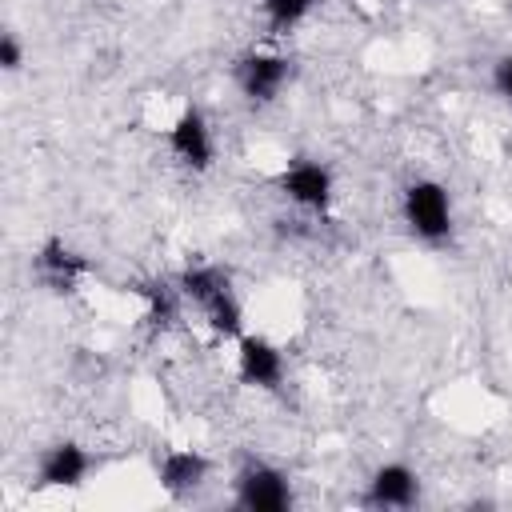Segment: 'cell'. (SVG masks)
Masks as SVG:
<instances>
[{
  "label": "cell",
  "instance_id": "cell-4",
  "mask_svg": "<svg viewBox=\"0 0 512 512\" xmlns=\"http://www.w3.org/2000/svg\"><path fill=\"white\" fill-rule=\"evenodd\" d=\"M236 508L244 512H288L292 508V480L284 468L248 460L236 476Z\"/></svg>",
  "mask_w": 512,
  "mask_h": 512
},
{
  "label": "cell",
  "instance_id": "cell-8",
  "mask_svg": "<svg viewBox=\"0 0 512 512\" xmlns=\"http://www.w3.org/2000/svg\"><path fill=\"white\" fill-rule=\"evenodd\" d=\"M92 452L76 440H56L52 448H44L40 464H36V488H84L88 472H92Z\"/></svg>",
  "mask_w": 512,
  "mask_h": 512
},
{
  "label": "cell",
  "instance_id": "cell-14",
  "mask_svg": "<svg viewBox=\"0 0 512 512\" xmlns=\"http://www.w3.org/2000/svg\"><path fill=\"white\" fill-rule=\"evenodd\" d=\"M0 68H4L8 76L24 68V44H20L16 32H4V36H0Z\"/></svg>",
  "mask_w": 512,
  "mask_h": 512
},
{
  "label": "cell",
  "instance_id": "cell-9",
  "mask_svg": "<svg viewBox=\"0 0 512 512\" xmlns=\"http://www.w3.org/2000/svg\"><path fill=\"white\" fill-rule=\"evenodd\" d=\"M88 268H92V264H88L72 244H64L60 236H48V240L36 248V256H32L36 280H40L44 288H52V292H72L76 280L88 276Z\"/></svg>",
  "mask_w": 512,
  "mask_h": 512
},
{
  "label": "cell",
  "instance_id": "cell-11",
  "mask_svg": "<svg viewBox=\"0 0 512 512\" xmlns=\"http://www.w3.org/2000/svg\"><path fill=\"white\" fill-rule=\"evenodd\" d=\"M212 464L204 452L196 448H168L160 460H156V480L160 488L172 496V500H188L204 480H208Z\"/></svg>",
  "mask_w": 512,
  "mask_h": 512
},
{
  "label": "cell",
  "instance_id": "cell-3",
  "mask_svg": "<svg viewBox=\"0 0 512 512\" xmlns=\"http://www.w3.org/2000/svg\"><path fill=\"white\" fill-rule=\"evenodd\" d=\"M232 80H236V92H240L248 104L264 108V104H272V100L284 92V84L292 80V60L280 56V52H244V56L236 60V68H232Z\"/></svg>",
  "mask_w": 512,
  "mask_h": 512
},
{
  "label": "cell",
  "instance_id": "cell-13",
  "mask_svg": "<svg viewBox=\"0 0 512 512\" xmlns=\"http://www.w3.org/2000/svg\"><path fill=\"white\" fill-rule=\"evenodd\" d=\"M320 0H260V12H264V24L272 32H292L296 24H304L312 16Z\"/></svg>",
  "mask_w": 512,
  "mask_h": 512
},
{
  "label": "cell",
  "instance_id": "cell-7",
  "mask_svg": "<svg viewBox=\"0 0 512 512\" xmlns=\"http://www.w3.org/2000/svg\"><path fill=\"white\" fill-rule=\"evenodd\" d=\"M164 140H168V152H172L184 168H192V172H208L212 160H216V140H212V128H208V120H204L200 108H184V112L168 124Z\"/></svg>",
  "mask_w": 512,
  "mask_h": 512
},
{
  "label": "cell",
  "instance_id": "cell-10",
  "mask_svg": "<svg viewBox=\"0 0 512 512\" xmlns=\"http://www.w3.org/2000/svg\"><path fill=\"white\" fill-rule=\"evenodd\" d=\"M364 500H368L372 508H412V504H420V476H416V468L404 464V460L380 464V468L368 476Z\"/></svg>",
  "mask_w": 512,
  "mask_h": 512
},
{
  "label": "cell",
  "instance_id": "cell-2",
  "mask_svg": "<svg viewBox=\"0 0 512 512\" xmlns=\"http://www.w3.org/2000/svg\"><path fill=\"white\" fill-rule=\"evenodd\" d=\"M400 216L408 224V232L424 244H444L456 228V212H452V192L432 180V176H420L404 188L400 196Z\"/></svg>",
  "mask_w": 512,
  "mask_h": 512
},
{
  "label": "cell",
  "instance_id": "cell-6",
  "mask_svg": "<svg viewBox=\"0 0 512 512\" xmlns=\"http://www.w3.org/2000/svg\"><path fill=\"white\" fill-rule=\"evenodd\" d=\"M236 376L256 392H280V384L288 380V360L268 336L244 332L236 340Z\"/></svg>",
  "mask_w": 512,
  "mask_h": 512
},
{
  "label": "cell",
  "instance_id": "cell-1",
  "mask_svg": "<svg viewBox=\"0 0 512 512\" xmlns=\"http://www.w3.org/2000/svg\"><path fill=\"white\" fill-rule=\"evenodd\" d=\"M176 284L184 292V304H192L220 340L244 336V304L232 288V276L220 264H188L176 276Z\"/></svg>",
  "mask_w": 512,
  "mask_h": 512
},
{
  "label": "cell",
  "instance_id": "cell-5",
  "mask_svg": "<svg viewBox=\"0 0 512 512\" xmlns=\"http://www.w3.org/2000/svg\"><path fill=\"white\" fill-rule=\"evenodd\" d=\"M276 188L284 192L288 204H296L304 212H316V216H324L332 208V196H336L332 168L320 164V160H296V164L280 168L276 172Z\"/></svg>",
  "mask_w": 512,
  "mask_h": 512
},
{
  "label": "cell",
  "instance_id": "cell-12",
  "mask_svg": "<svg viewBox=\"0 0 512 512\" xmlns=\"http://www.w3.org/2000/svg\"><path fill=\"white\" fill-rule=\"evenodd\" d=\"M140 296H144L148 320H152L156 328H168V324L180 316V308H184V292H180V284H168V280H152V284H144Z\"/></svg>",
  "mask_w": 512,
  "mask_h": 512
},
{
  "label": "cell",
  "instance_id": "cell-15",
  "mask_svg": "<svg viewBox=\"0 0 512 512\" xmlns=\"http://www.w3.org/2000/svg\"><path fill=\"white\" fill-rule=\"evenodd\" d=\"M492 88H496V96H504L512 104V52L492 64Z\"/></svg>",
  "mask_w": 512,
  "mask_h": 512
}]
</instances>
